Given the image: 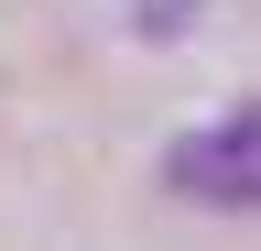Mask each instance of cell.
Here are the masks:
<instances>
[{
  "mask_svg": "<svg viewBox=\"0 0 261 251\" xmlns=\"http://www.w3.org/2000/svg\"><path fill=\"white\" fill-rule=\"evenodd\" d=\"M163 175H174V197H196V208H250V186H261V120L228 109L207 131H185Z\"/></svg>",
  "mask_w": 261,
  "mask_h": 251,
  "instance_id": "6da1fadb",
  "label": "cell"
}]
</instances>
